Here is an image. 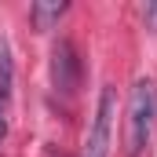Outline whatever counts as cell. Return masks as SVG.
<instances>
[{
  "instance_id": "6da1fadb",
  "label": "cell",
  "mask_w": 157,
  "mask_h": 157,
  "mask_svg": "<svg viewBox=\"0 0 157 157\" xmlns=\"http://www.w3.org/2000/svg\"><path fill=\"white\" fill-rule=\"evenodd\" d=\"M154 113H157V91L150 80H139L128 99V157H139L143 146L150 143Z\"/></svg>"
},
{
  "instance_id": "7a4b0ae2",
  "label": "cell",
  "mask_w": 157,
  "mask_h": 157,
  "mask_svg": "<svg viewBox=\"0 0 157 157\" xmlns=\"http://www.w3.org/2000/svg\"><path fill=\"white\" fill-rule=\"evenodd\" d=\"M113 113H117V91H113V88H102V91H99V106H95V121H91V132H88V139H84L80 157H106L110 154Z\"/></svg>"
},
{
  "instance_id": "3957f363",
  "label": "cell",
  "mask_w": 157,
  "mask_h": 157,
  "mask_svg": "<svg viewBox=\"0 0 157 157\" xmlns=\"http://www.w3.org/2000/svg\"><path fill=\"white\" fill-rule=\"evenodd\" d=\"M51 84L59 95H73L80 84V59L70 40H59L51 48Z\"/></svg>"
},
{
  "instance_id": "277c9868",
  "label": "cell",
  "mask_w": 157,
  "mask_h": 157,
  "mask_svg": "<svg viewBox=\"0 0 157 157\" xmlns=\"http://www.w3.org/2000/svg\"><path fill=\"white\" fill-rule=\"evenodd\" d=\"M11 84H15V62H11V44L0 37V102L11 99Z\"/></svg>"
},
{
  "instance_id": "5b68a950",
  "label": "cell",
  "mask_w": 157,
  "mask_h": 157,
  "mask_svg": "<svg viewBox=\"0 0 157 157\" xmlns=\"http://www.w3.org/2000/svg\"><path fill=\"white\" fill-rule=\"evenodd\" d=\"M62 15H66V4H33L29 7V18H33L37 29H51Z\"/></svg>"
},
{
  "instance_id": "8992f818",
  "label": "cell",
  "mask_w": 157,
  "mask_h": 157,
  "mask_svg": "<svg viewBox=\"0 0 157 157\" xmlns=\"http://www.w3.org/2000/svg\"><path fill=\"white\" fill-rule=\"evenodd\" d=\"M143 18H146L150 29H157V4H146V7H143Z\"/></svg>"
},
{
  "instance_id": "52a82bcc",
  "label": "cell",
  "mask_w": 157,
  "mask_h": 157,
  "mask_svg": "<svg viewBox=\"0 0 157 157\" xmlns=\"http://www.w3.org/2000/svg\"><path fill=\"white\" fill-rule=\"evenodd\" d=\"M7 135V102H0V143Z\"/></svg>"
}]
</instances>
